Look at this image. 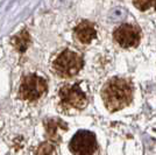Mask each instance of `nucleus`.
Masks as SVG:
<instances>
[{"instance_id":"nucleus-1","label":"nucleus","mask_w":156,"mask_h":155,"mask_svg":"<svg viewBox=\"0 0 156 155\" xmlns=\"http://www.w3.org/2000/svg\"><path fill=\"white\" fill-rule=\"evenodd\" d=\"M134 89L130 82L121 77H113L103 86L101 98L110 112H117L127 107L133 100Z\"/></svg>"},{"instance_id":"nucleus-2","label":"nucleus","mask_w":156,"mask_h":155,"mask_svg":"<svg viewBox=\"0 0 156 155\" xmlns=\"http://www.w3.org/2000/svg\"><path fill=\"white\" fill-rule=\"evenodd\" d=\"M83 64L84 59L79 54L65 49L54 59L52 70L61 78H71L80 71Z\"/></svg>"},{"instance_id":"nucleus-3","label":"nucleus","mask_w":156,"mask_h":155,"mask_svg":"<svg viewBox=\"0 0 156 155\" xmlns=\"http://www.w3.org/2000/svg\"><path fill=\"white\" fill-rule=\"evenodd\" d=\"M58 97L59 105L64 111H79L87 105V97L78 83L62 86L58 91Z\"/></svg>"},{"instance_id":"nucleus-4","label":"nucleus","mask_w":156,"mask_h":155,"mask_svg":"<svg viewBox=\"0 0 156 155\" xmlns=\"http://www.w3.org/2000/svg\"><path fill=\"white\" fill-rule=\"evenodd\" d=\"M47 81L36 74H29L21 81L19 88V96L23 100L36 102L46 93Z\"/></svg>"},{"instance_id":"nucleus-5","label":"nucleus","mask_w":156,"mask_h":155,"mask_svg":"<svg viewBox=\"0 0 156 155\" xmlns=\"http://www.w3.org/2000/svg\"><path fill=\"white\" fill-rule=\"evenodd\" d=\"M69 148L73 155H96L98 152L97 136L91 131L80 129L72 136Z\"/></svg>"},{"instance_id":"nucleus-6","label":"nucleus","mask_w":156,"mask_h":155,"mask_svg":"<svg viewBox=\"0 0 156 155\" xmlns=\"http://www.w3.org/2000/svg\"><path fill=\"white\" fill-rule=\"evenodd\" d=\"M113 40L121 48H135L141 41V29L130 23H122L114 29Z\"/></svg>"},{"instance_id":"nucleus-7","label":"nucleus","mask_w":156,"mask_h":155,"mask_svg":"<svg viewBox=\"0 0 156 155\" xmlns=\"http://www.w3.org/2000/svg\"><path fill=\"white\" fill-rule=\"evenodd\" d=\"M73 35L78 42H80L83 45H89L97 38V31L92 22L84 20L75 27Z\"/></svg>"},{"instance_id":"nucleus-8","label":"nucleus","mask_w":156,"mask_h":155,"mask_svg":"<svg viewBox=\"0 0 156 155\" xmlns=\"http://www.w3.org/2000/svg\"><path fill=\"white\" fill-rule=\"evenodd\" d=\"M66 128H68L66 124L63 123V121L59 120V119H51V120H48L46 123L47 136H48L49 140H51V141H58L59 139H61L58 129L66 131Z\"/></svg>"},{"instance_id":"nucleus-9","label":"nucleus","mask_w":156,"mask_h":155,"mask_svg":"<svg viewBox=\"0 0 156 155\" xmlns=\"http://www.w3.org/2000/svg\"><path fill=\"white\" fill-rule=\"evenodd\" d=\"M29 42H30V38H29V34H28L26 29H23L22 32L19 33L18 35H15L12 39L13 45L21 52H23L28 48Z\"/></svg>"},{"instance_id":"nucleus-10","label":"nucleus","mask_w":156,"mask_h":155,"mask_svg":"<svg viewBox=\"0 0 156 155\" xmlns=\"http://www.w3.org/2000/svg\"><path fill=\"white\" fill-rule=\"evenodd\" d=\"M133 5L136 7L139 11L146 12L151 8L156 9V0H133Z\"/></svg>"},{"instance_id":"nucleus-11","label":"nucleus","mask_w":156,"mask_h":155,"mask_svg":"<svg viewBox=\"0 0 156 155\" xmlns=\"http://www.w3.org/2000/svg\"><path fill=\"white\" fill-rule=\"evenodd\" d=\"M36 155H56V147L51 142H42L36 150Z\"/></svg>"}]
</instances>
